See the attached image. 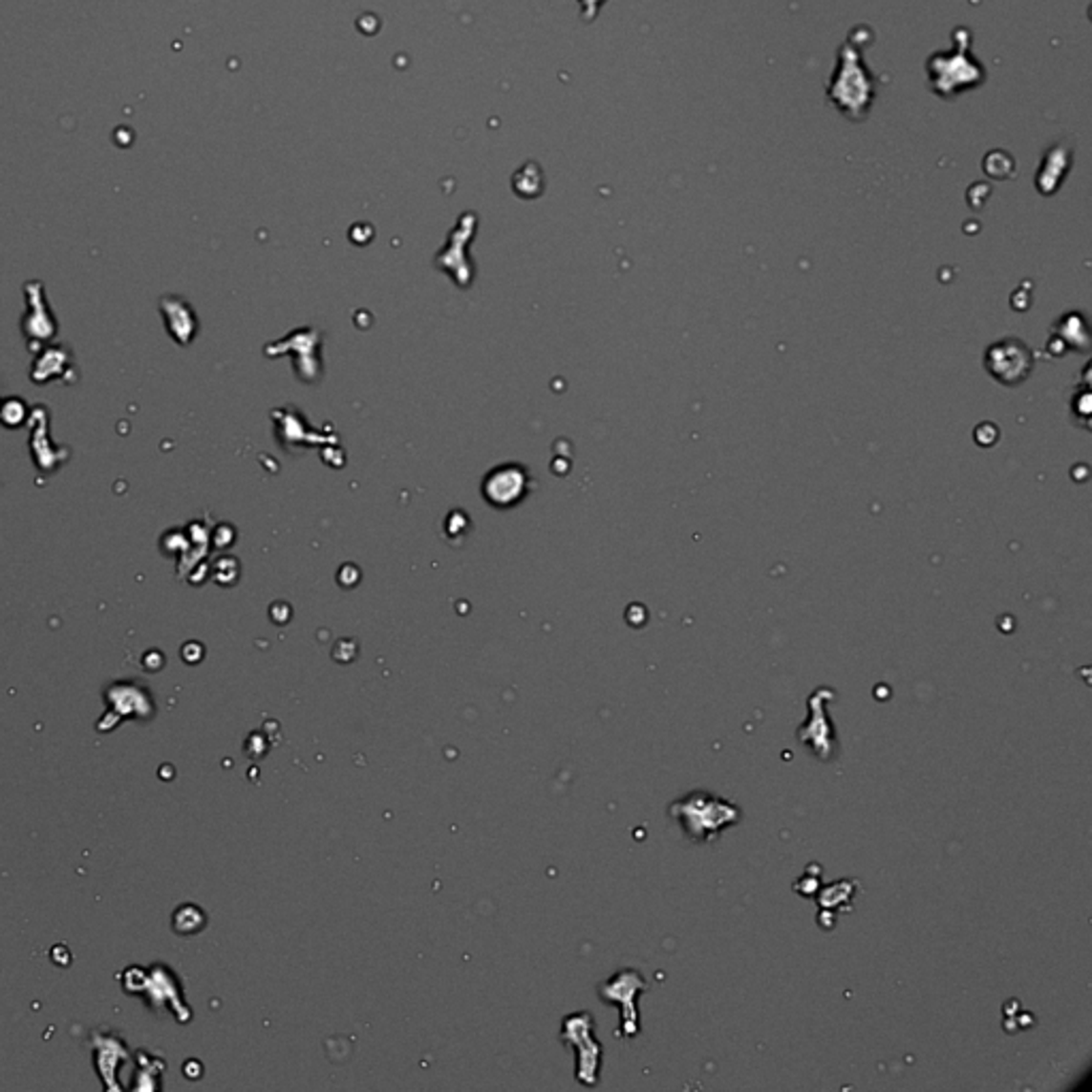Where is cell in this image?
<instances>
[{
	"label": "cell",
	"mask_w": 1092,
	"mask_h": 1092,
	"mask_svg": "<svg viewBox=\"0 0 1092 1092\" xmlns=\"http://www.w3.org/2000/svg\"><path fill=\"white\" fill-rule=\"evenodd\" d=\"M828 96L849 120H865L875 98L873 75L862 62V50L856 39H849L839 50L837 71L828 86Z\"/></svg>",
	"instance_id": "1"
},
{
	"label": "cell",
	"mask_w": 1092,
	"mask_h": 1092,
	"mask_svg": "<svg viewBox=\"0 0 1092 1092\" xmlns=\"http://www.w3.org/2000/svg\"><path fill=\"white\" fill-rule=\"evenodd\" d=\"M969 32H953V50L937 54L929 60L931 84L937 95L948 98L958 92L977 88L984 81V69L969 54Z\"/></svg>",
	"instance_id": "2"
},
{
	"label": "cell",
	"mask_w": 1092,
	"mask_h": 1092,
	"mask_svg": "<svg viewBox=\"0 0 1092 1092\" xmlns=\"http://www.w3.org/2000/svg\"><path fill=\"white\" fill-rule=\"evenodd\" d=\"M673 815L685 825L687 834L696 841L715 839L726 825L739 822V809L726 801L696 792L673 806Z\"/></svg>",
	"instance_id": "3"
},
{
	"label": "cell",
	"mask_w": 1092,
	"mask_h": 1092,
	"mask_svg": "<svg viewBox=\"0 0 1092 1092\" xmlns=\"http://www.w3.org/2000/svg\"><path fill=\"white\" fill-rule=\"evenodd\" d=\"M1007 363L1016 365V370L1026 378V375H1029V372H1031V365H1033L1029 348H1026L1022 342H1017V339H1005V342H998L996 346L990 348L988 351V370L995 374V378Z\"/></svg>",
	"instance_id": "4"
}]
</instances>
